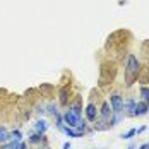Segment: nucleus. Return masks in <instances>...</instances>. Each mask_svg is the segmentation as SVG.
Segmentation results:
<instances>
[{
    "label": "nucleus",
    "instance_id": "f03ea898",
    "mask_svg": "<svg viewBox=\"0 0 149 149\" xmlns=\"http://www.w3.org/2000/svg\"><path fill=\"white\" fill-rule=\"evenodd\" d=\"M123 96L118 94V93H113V94H110V108H111V111L113 113H122L123 111Z\"/></svg>",
    "mask_w": 149,
    "mask_h": 149
},
{
    "label": "nucleus",
    "instance_id": "9b49d317",
    "mask_svg": "<svg viewBox=\"0 0 149 149\" xmlns=\"http://www.w3.org/2000/svg\"><path fill=\"white\" fill-rule=\"evenodd\" d=\"M46 111H48L52 117H57V115H58V106H57L55 103H50L48 106H46Z\"/></svg>",
    "mask_w": 149,
    "mask_h": 149
},
{
    "label": "nucleus",
    "instance_id": "7ed1b4c3",
    "mask_svg": "<svg viewBox=\"0 0 149 149\" xmlns=\"http://www.w3.org/2000/svg\"><path fill=\"white\" fill-rule=\"evenodd\" d=\"M62 117H63V123L67 127H77V129H81V117L74 115L70 110H65V113Z\"/></svg>",
    "mask_w": 149,
    "mask_h": 149
},
{
    "label": "nucleus",
    "instance_id": "6e6552de",
    "mask_svg": "<svg viewBox=\"0 0 149 149\" xmlns=\"http://www.w3.org/2000/svg\"><path fill=\"white\" fill-rule=\"evenodd\" d=\"M69 93H70V89H69V86H63L62 89H60L58 93V100H60V104H65L69 103Z\"/></svg>",
    "mask_w": 149,
    "mask_h": 149
},
{
    "label": "nucleus",
    "instance_id": "423d86ee",
    "mask_svg": "<svg viewBox=\"0 0 149 149\" xmlns=\"http://www.w3.org/2000/svg\"><path fill=\"white\" fill-rule=\"evenodd\" d=\"M149 113V104L146 101H137L135 103V117H144Z\"/></svg>",
    "mask_w": 149,
    "mask_h": 149
},
{
    "label": "nucleus",
    "instance_id": "f257e3e1",
    "mask_svg": "<svg viewBox=\"0 0 149 149\" xmlns=\"http://www.w3.org/2000/svg\"><path fill=\"white\" fill-rule=\"evenodd\" d=\"M125 84L127 86H132L137 77L141 74V63H139V58L135 55H129L127 57V63H125Z\"/></svg>",
    "mask_w": 149,
    "mask_h": 149
},
{
    "label": "nucleus",
    "instance_id": "a211bd4d",
    "mask_svg": "<svg viewBox=\"0 0 149 149\" xmlns=\"http://www.w3.org/2000/svg\"><path fill=\"white\" fill-rule=\"evenodd\" d=\"M144 130H146V127L142 125V127H139V129H135V134H142Z\"/></svg>",
    "mask_w": 149,
    "mask_h": 149
},
{
    "label": "nucleus",
    "instance_id": "0eeeda50",
    "mask_svg": "<svg viewBox=\"0 0 149 149\" xmlns=\"http://www.w3.org/2000/svg\"><path fill=\"white\" fill-rule=\"evenodd\" d=\"M46 129H48V122H46L45 118H40L36 123H34V132H38V134H45Z\"/></svg>",
    "mask_w": 149,
    "mask_h": 149
},
{
    "label": "nucleus",
    "instance_id": "aec40b11",
    "mask_svg": "<svg viewBox=\"0 0 149 149\" xmlns=\"http://www.w3.org/2000/svg\"><path fill=\"white\" fill-rule=\"evenodd\" d=\"M139 149H149V142H148V144H142Z\"/></svg>",
    "mask_w": 149,
    "mask_h": 149
},
{
    "label": "nucleus",
    "instance_id": "20e7f679",
    "mask_svg": "<svg viewBox=\"0 0 149 149\" xmlns=\"http://www.w3.org/2000/svg\"><path fill=\"white\" fill-rule=\"evenodd\" d=\"M86 118H88V122H91V123H94L96 122V118H98V110H96V106H94V103H88V106H86Z\"/></svg>",
    "mask_w": 149,
    "mask_h": 149
},
{
    "label": "nucleus",
    "instance_id": "1a4fd4ad",
    "mask_svg": "<svg viewBox=\"0 0 149 149\" xmlns=\"http://www.w3.org/2000/svg\"><path fill=\"white\" fill-rule=\"evenodd\" d=\"M9 139H10V132H9L3 125H0V146H2V144H5Z\"/></svg>",
    "mask_w": 149,
    "mask_h": 149
},
{
    "label": "nucleus",
    "instance_id": "6ab92c4d",
    "mask_svg": "<svg viewBox=\"0 0 149 149\" xmlns=\"http://www.w3.org/2000/svg\"><path fill=\"white\" fill-rule=\"evenodd\" d=\"M62 149H70V142H65V144L62 146Z\"/></svg>",
    "mask_w": 149,
    "mask_h": 149
},
{
    "label": "nucleus",
    "instance_id": "ddd939ff",
    "mask_svg": "<svg viewBox=\"0 0 149 149\" xmlns=\"http://www.w3.org/2000/svg\"><path fill=\"white\" fill-rule=\"evenodd\" d=\"M9 141L21 142V141H22V134H21V130H14V132H10V139H9Z\"/></svg>",
    "mask_w": 149,
    "mask_h": 149
},
{
    "label": "nucleus",
    "instance_id": "4468645a",
    "mask_svg": "<svg viewBox=\"0 0 149 149\" xmlns=\"http://www.w3.org/2000/svg\"><path fill=\"white\" fill-rule=\"evenodd\" d=\"M139 93H141V96H142V100H144V101H146V103L149 104V88H146V86H142Z\"/></svg>",
    "mask_w": 149,
    "mask_h": 149
},
{
    "label": "nucleus",
    "instance_id": "f8f14e48",
    "mask_svg": "<svg viewBox=\"0 0 149 149\" xmlns=\"http://www.w3.org/2000/svg\"><path fill=\"white\" fill-rule=\"evenodd\" d=\"M43 141V135L38 134V132H33V134L29 135V142L31 144H38V142H41Z\"/></svg>",
    "mask_w": 149,
    "mask_h": 149
},
{
    "label": "nucleus",
    "instance_id": "f3484780",
    "mask_svg": "<svg viewBox=\"0 0 149 149\" xmlns=\"http://www.w3.org/2000/svg\"><path fill=\"white\" fill-rule=\"evenodd\" d=\"M17 149H28V146H26V142H17Z\"/></svg>",
    "mask_w": 149,
    "mask_h": 149
},
{
    "label": "nucleus",
    "instance_id": "2eb2a0df",
    "mask_svg": "<svg viewBox=\"0 0 149 149\" xmlns=\"http://www.w3.org/2000/svg\"><path fill=\"white\" fill-rule=\"evenodd\" d=\"M0 149H17V142L14 141H9V142H5V144H2Z\"/></svg>",
    "mask_w": 149,
    "mask_h": 149
},
{
    "label": "nucleus",
    "instance_id": "9d476101",
    "mask_svg": "<svg viewBox=\"0 0 149 149\" xmlns=\"http://www.w3.org/2000/svg\"><path fill=\"white\" fill-rule=\"evenodd\" d=\"M69 110H70L74 115H77V117H81V113H82V106H81L79 101H74L72 104H69Z\"/></svg>",
    "mask_w": 149,
    "mask_h": 149
},
{
    "label": "nucleus",
    "instance_id": "412c9836",
    "mask_svg": "<svg viewBox=\"0 0 149 149\" xmlns=\"http://www.w3.org/2000/svg\"><path fill=\"white\" fill-rule=\"evenodd\" d=\"M127 149H134V144H130V146H129Z\"/></svg>",
    "mask_w": 149,
    "mask_h": 149
},
{
    "label": "nucleus",
    "instance_id": "dca6fc26",
    "mask_svg": "<svg viewBox=\"0 0 149 149\" xmlns=\"http://www.w3.org/2000/svg\"><path fill=\"white\" fill-rule=\"evenodd\" d=\"M134 135H135V129H130L129 132H125V134L122 135V137H123V139H132Z\"/></svg>",
    "mask_w": 149,
    "mask_h": 149
},
{
    "label": "nucleus",
    "instance_id": "39448f33",
    "mask_svg": "<svg viewBox=\"0 0 149 149\" xmlns=\"http://www.w3.org/2000/svg\"><path fill=\"white\" fill-rule=\"evenodd\" d=\"M135 101L134 98H129L125 103H123V110H125V113H127V117H135Z\"/></svg>",
    "mask_w": 149,
    "mask_h": 149
}]
</instances>
